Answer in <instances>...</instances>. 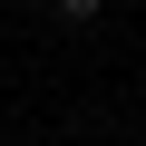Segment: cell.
Listing matches in <instances>:
<instances>
[{"mask_svg":"<svg viewBox=\"0 0 146 146\" xmlns=\"http://www.w3.org/2000/svg\"><path fill=\"white\" fill-rule=\"evenodd\" d=\"M49 10H58V20H68V29H88V20H98V10H107V0H49Z\"/></svg>","mask_w":146,"mask_h":146,"instance_id":"6da1fadb","label":"cell"}]
</instances>
